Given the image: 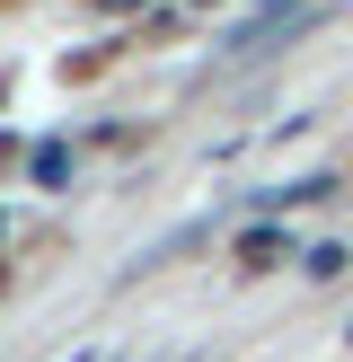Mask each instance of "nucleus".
<instances>
[{
  "label": "nucleus",
  "instance_id": "f257e3e1",
  "mask_svg": "<svg viewBox=\"0 0 353 362\" xmlns=\"http://www.w3.org/2000/svg\"><path fill=\"white\" fill-rule=\"evenodd\" d=\"M300 27H309V0H274L265 18H247V27H239V45H229V62H256V53H274L282 35H300Z\"/></svg>",
  "mask_w": 353,
  "mask_h": 362
},
{
  "label": "nucleus",
  "instance_id": "20e7f679",
  "mask_svg": "<svg viewBox=\"0 0 353 362\" xmlns=\"http://www.w3.org/2000/svg\"><path fill=\"white\" fill-rule=\"evenodd\" d=\"M88 9H141V0H88Z\"/></svg>",
  "mask_w": 353,
  "mask_h": 362
},
{
  "label": "nucleus",
  "instance_id": "423d86ee",
  "mask_svg": "<svg viewBox=\"0 0 353 362\" xmlns=\"http://www.w3.org/2000/svg\"><path fill=\"white\" fill-rule=\"evenodd\" d=\"M345 345H353V327H345Z\"/></svg>",
  "mask_w": 353,
  "mask_h": 362
},
{
  "label": "nucleus",
  "instance_id": "7ed1b4c3",
  "mask_svg": "<svg viewBox=\"0 0 353 362\" xmlns=\"http://www.w3.org/2000/svg\"><path fill=\"white\" fill-rule=\"evenodd\" d=\"M345 265H353V247H345V239H327V247H309V274H345Z\"/></svg>",
  "mask_w": 353,
  "mask_h": 362
},
{
  "label": "nucleus",
  "instance_id": "39448f33",
  "mask_svg": "<svg viewBox=\"0 0 353 362\" xmlns=\"http://www.w3.org/2000/svg\"><path fill=\"white\" fill-rule=\"evenodd\" d=\"M0 292H9V257H0Z\"/></svg>",
  "mask_w": 353,
  "mask_h": 362
},
{
  "label": "nucleus",
  "instance_id": "f03ea898",
  "mask_svg": "<svg viewBox=\"0 0 353 362\" xmlns=\"http://www.w3.org/2000/svg\"><path fill=\"white\" fill-rule=\"evenodd\" d=\"M282 257H292V230H247V239H239V265H247V274H274Z\"/></svg>",
  "mask_w": 353,
  "mask_h": 362
}]
</instances>
